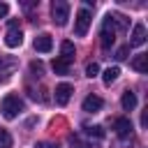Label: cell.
Masks as SVG:
<instances>
[{"label": "cell", "mask_w": 148, "mask_h": 148, "mask_svg": "<svg viewBox=\"0 0 148 148\" xmlns=\"http://www.w3.org/2000/svg\"><path fill=\"white\" fill-rule=\"evenodd\" d=\"M118 76H120V69H118V67H109V69L102 74V81H104L106 86H111V83H113Z\"/></svg>", "instance_id": "cell-15"}, {"label": "cell", "mask_w": 148, "mask_h": 148, "mask_svg": "<svg viewBox=\"0 0 148 148\" xmlns=\"http://www.w3.org/2000/svg\"><path fill=\"white\" fill-rule=\"evenodd\" d=\"M72 92H74V88H72L69 83H58V86H56V104L65 106V104L69 102Z\"/></svg>", "instance_id": "cell-5"}, {"label": "cell", "mask_w": 148, "mask_h": 148, "mask_svg": "<svg viewBox=\"0 0 148 148\" xmlns=\"http://www.w3.org/2000/svg\"><path fill=\"white\" fill-rule=\"evenodd\" d=\"M120 104H123V109H125V111H132V109L136 106V95H134L132 90L123 92V97H120Z\"/></svg>", "instance_id": "cell-13"}, {"label": "cell", "mask_w": 148, "mask_h": 148, "mask_svg": "<svg viewBox=\"0 0 148 148\" xmlns=\"http://www.w3.org/2000/svg\"><path fill=\"white\" fill-rule=\"evenodd\" d=\"M113 130H116L118 136H130V132H132V120H130V118H118V120L113 123Z\"/></svg>", "instance_id": "cell-10"}, {"label": "cell", "mask_w": 148, "mask_h": 148, "mask_svg": "<svg viewBox=\"0 0 148 148\" xmlns=\"http://www.w3.org/2000/svg\"><path fill=\"white\" fill-rule=\"evenodd\" d=\"M51 67H53V72H56V74H62V76H65V74H69V62H65L62 58H56V60L51 62Z\"/></svg>", "instance_id": "cell-14"}, {"label": "cell", "mask_w": 148, "mask_h": 148, "mask_svg": "<svg viewBox=\"0 0 148 148\" xmlns=\"http://www.w3.org/2000/svg\"><path fill=\"white\" fill-rule=\"evenodd\" d=\"M0 65H2V58H0Z\"/></svg>", "instance_id": "cell-23"}, {"label": "cell", "mask_w": 148, "mask_h": 148, "mask_svg": "<svg viewBox=\"0 0 148 148\" xmlns=\"http://www.w3.org/2000/svg\"><path fill=\"white\" fill-rule=\"evenodd\" d=\"M7 14H9V5L7 2H0V18H5Z\"/></svg>", "instance_id": "cell-22"}, {"label": "cell", "mask_w": 148, "mask_h": 148, "mask_svg": "<svg viewBox=\"0 0 148 148\" xmlns=\"http://www.w3.org/2000/svg\"><path fill=\"white\" fill-rule=\"evenodd\" d=\"M113 42H116V23L111 21V16H106L102 23V30H99V44L104 49H109V46H113Z\"/></svg>", "instance_id": "cell-3"}, {"label": "cell", "mask_w": 148, "mask_h": 148, "mask_svg": "<svg viewBox=\"0 0 148 148\" xmlns=\"http://www.w3.org/2000/svg\"><path fill=\"white\" fill-rule=\"evenodd\" d=\"M72 146H74V148H92L90 143H83L79 136H72Z\"/></svg>", "instance_id": "cell-21"}, {"label": "cell", "mask_w": 148, "mask_h": 148, "mask_svg": "<svg viewBox=\"0 0 148 148\" xmlns=\"http://www.w3.org/2000/svg\"><path fill=\"white\" fill-rule=\"evenodd\" d=\"M30 69H32V72L39 76V74L44 72V65H42V62H37V60H32V62H30Z\"/></svg>", "instance_id": "cell-20"}, {"label": "cell", "mask_w": 148, "mask_h": 148, "mask_svg": "<svg viewBox=\"0 0 148 148\" xmlns=\"http://www.w3.org/2000/svg\"><path fill=\"white\" fill-rule=\"evenodd\" d=\"M102 106H104V102H102V97H97V95H88V97L83 99V111H86V113H97Z\"/></svg>", "instance_id": "cell-8"}, {"label": "cell", "mask_w": 148, "mask_h": 148, "mask_svg": "<svg viewBox=\"0 0 148 148\" xmlns=\"http://www.w3.org/2000/svg\"><path fill=\"white\" fill-rule=\"evenodd\" d=\"M86 134H90V136H97V139H102V136H104V130H102L99 125H86Z\"/></svg>", "instance_id": "cell-17"}, {"label": "cell", "mask_w": 148, "mask_h": 148, "mask_svg": "<svg viewBox=\"0 0 148 148\" xmlns=\"http://www.w3.org/2000/svg\"><path fill=\"white\" fill-rule=\"evenodd\" d=\"M90 9L88 7H81L79 12H76V21H74V32H76V37H86V32H88V28H90Z\"/></svg>", "instance_id": "cell-4"}, {"label": "cell", "mask_w": 148, "mask_h": 148, "mask_svg": "<svg viewBox=\"0 0 148 148\" xmlns=\"http://www.w3.org/2000/svg\"><path fill=\"white\" fill-rule=\"evenodd\" d=\"M51 16H53V23L56 25H67V18H69V2L65 0H53L51 5Z\"/></svg>", "instance_id": "cell-2"}, {"label": "cell", "mask_w": 148, "mask_h": 148, "mask_svg": "<svg viewBox=\"0 0 148 148\" xmlns=\"http://www.w3.org/2000/svg\"><path fill=\"white\" fill-rule=\"evenodd\" d=\"M127 53H130V46L125 44V46H120V49L116 51V60H125V58H127Z\"/></svg>", "instance_id": "cell-19"}, {"label": "cell", "mask_w": 148, "mask_h": 148, "mask_svg": "<svg viewBox=\"0 0 148 148\" xmlns=\"http://www.w3.org/2000/svg\"><path fill=\"white\" fill-rule=\"evenodd\" d=\"M0 148H12V134L0 127Z\"/></svg>", "instance_id": "cell-16"}, {"label": "cell", "mask_w": 148, "mask_h": 148, "mask_svg": "<svg viewBox=\"0 0 148 148\" xmlns=\"http://www.w3.org/2000/svg\"><path fill=\"white\" fill-rule=\"evenodd\" d=\"M146 42V25L143 23H136L132 28V35H130V44L127 46H141Z\"/></svg>", "instance_id": "cell-6"}, {"label": "cell", "mask_w": 148, "mask_h": 148, "mask_svg": "<svg viewBox=\"0 0 148 148\" xmlns=\"http://www.w3.org/2000/svg\"><path fill=\"white\" fill-rule=\"evenodd\" d=\"M97 72H99V65H97V62H90V65L86 67V76H90V79L97 76Z\"/></svg>", "instance_id": "cell-18"}, {"label": "cell", "mask_w": 148, "mask_h": 148, "mask_svg": "<svg viewBox=\"0 0 148 148\" xmlns=\"http://www.w3.org/2000/svg\"><path fill=\"white\" fill-rule=\"evenodd\" d=\"M132 69L146 74V72H148V53H136V56L132 58Z\"/></svg>", "instance_id": "cell-11"}, {"label": "cell", "mask_w": 148, "mask_h": 148, "mask_svg": "<svg viewBox=\"0 0 148 148\" xmlns=\"http://www.w3.org/2000/svg\"><path fill=\"white\" fill-rule=\"evenodd\" d=\"M0 111L7 120H14L21 111H23V99L18 95H5L2 102H0Z\"/></svg>", "instance_id": "cell-1"}, {"label": "cell", "mask_w": 148, "mask_h": 148, "mask_svg": "<svg viewBox=\"0 0 148 148\" xmlns=\"http://www.w3.org/2000/svg\"><path fill=\"white\" fill-rule=\"evenodd\" d=\"M74 53H76V51H74V44L65 39V42L60 44V58H62L65 62H72V60H74Z\"/></svg>", "instance_id": "cell-12"}, {"label": "cell", "mask_w": 148, "mask_h": 148, "mask_svg": "<svg viewBox=\"0 0 148 148\" xmlns=\"http://www.w3.org/2000/svg\"><path fill=\"white\" fill-rule=\"evenodd\" d=\"M51 49H53V39H51V35L42 32V35L35 37V51H39V53H49Z\"/></svg>", "instance_id": "cell-7"}, {"label": "cell", "mask_w": 148, "mask_h": 148, "mask_svg": "<svg viewBox=\"0 0 148 148\" xmlns=\"http://www.w3.org/2000/svg\"><path fill=\"white\" fill-rule=\"evenodd\" d=\"M21 42H23L21 30H18V28H9L7 35H5V44H7L9 49H14V46H21Z\"/></svg>", "instance_id": "cell-9"}]
</instances>
